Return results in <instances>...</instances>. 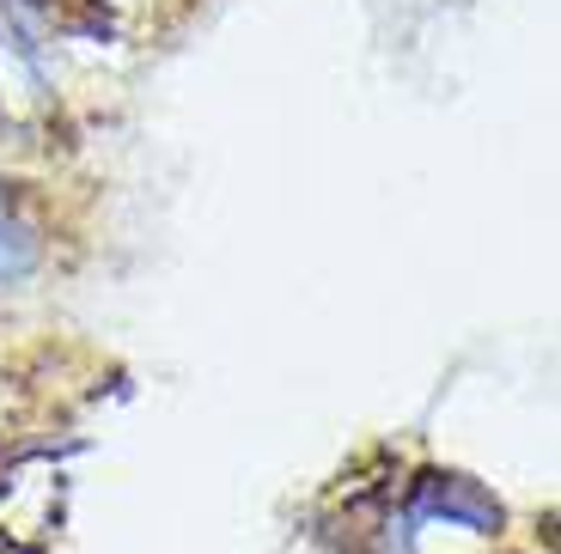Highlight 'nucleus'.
Listing matches in <instances>:
<instances>
[{"label": "nucleus", "instance_id": "nucleus-1", "mask_svg": "<svg viewBox=\"0 0 561 554\" xmlns=\"http://www.w3.org/2000/svg\"><path fill=\"white\" fill-rule=\"evenodd\" d=\"M68 506V475L56 458H0V554L43 549Z\"/></svg>", "mask_w": 561, "mask_h": 554}]
</instances>
